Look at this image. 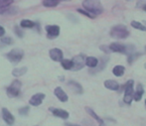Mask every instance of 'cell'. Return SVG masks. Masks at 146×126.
<instances>
[{"mask_svg":"<svg viewBox=\"0 0 146 126\" xmlns=\"http://www.w3.org/2000/svg\"><path fill=\"white\" fill-rule=\"evenodd\" d=\"M21 88H22V82L19 80H15L7 88V95L10 98L17 97L21 94Z\"/></svg>","mask_w":146,"mask_h":126,"instance_id":"obj_6","label":"cell"},{"mask_svg":"<svg viewBox=\"0 0 146 126\" xmlns=\"http://www.w3.org/2000/svg\"><path fill=\"white\" fill-rule=\"evenodd\" d=\"M4 34H5V29L2 26H0V38H2L4 36Z\"/></svg>","mask_w":146,"mask_h":126,"instance_id":"obj_34","label":"cell"},{"mask_svg":"<svg viewBox=\"0 0 146 126\" xmlns=\"http://www.w3.org/2000/svg\"><path fill=\"white\" fill-rule=\"evenodd\" d=\"M49 110L51 111L53 115L55 116L59 117V118H62V119H68L70 116L69 112L65 109H62V108H56V107H50Z\"/></svg>","mask_w":146,"mask_h":126,"instance_id":"obj_9","label":"cell"},{"mask_svg":"<svg viewBox=\"0 0 146 126\" xmlns=\"http://www.w3.org/2000/svg\"><path fill=\"white\" fill-rule=\"evenodd\" d=\"M108 60H110V58H108V56H104V57H102V58H100V63H98V67L94 68V70H92V72L98 73V72H100V71H102L104 69H106V65H108Z\"/></svg>","mask_w":146,"mask_h":126,"instance_id":"obj_16","label":"cell"},{"mask_svg":"<svg viewBox=\"0 0 146 126\" xmlns=\"http://www.w3.org/2000/svg\"><path fill=\"white\" fill-rule=\"evenodd\" d=\"M2 118L5 121L6 124L8 125H13L14 122H15V118H14L13 114L5 107L2 108Z\"/></svg>","mask_w":146,"mask_h":126,"instance_id":"obj_12","label":"cell"},{"mask_svg":"<svg viewBox=\"0 0 146 126\" xmlns=\"http://www.w3.org/2000/svg\"><path fill=\"white\" fill-rule=\"evenodd\" d=\"M130 25L132 28L134 29H137V30H140V31H144L146 32V26L144 24H142L141 22H138V21H135V20H133V21H131Z\"/></svg>","mask_w":146,"mask_h":126,"instance_id":"obj_23","label":"cell"},{"mask_svg":"<svg viewBox=\"0 0 146 126\" xmlns=\"http://www.w3.org/2000/svg\"><path fill=\"white\" fill-rule=\"evenodd\" d=\"M24 57V51L21 50L19 48H15V49H12L10 52H8L6 54V58L7 60L12 63L13 65H17L21 62V60L23 59Z\"/></svg>","mask_w":146,"mask_h":126,"instance_id":"obj_4","label":"cell"},{"mask_svg":"<svg viewBox=\"0 0 146 126\" xmlns=\"http://www.w3.org/2000/svg\"><path fill=\"white\" fill-rule=\"evenodd\" d=\"M29 111H30V107L29 106H23V107H20L18 109V112H19L20 115L22 116H26V115L29 114Z\"/></svg>","mask_w":146,"mask_h":126,"instance_id":"obj_27","label":"cell"},{"mask_svg":"<svg viewBox=\"0 0 146 126\" xmlns=\"http://www.w3.org/2000/svg\"><path fill=\"white\" fill-rule=\"evenodd\" d=\"M142 9H143V10H144V11L146 12V4H144V5H143V6H142Z\"/></svg>","mask_w":146,"mask_h":126,"instance_id":"obj_36","label":"cell"},{"mask_svg":"<svg viewBox=\"0 0 146 126\" xmlns=\"http://www.w3.org/2000/svg\"><path fill=\"white\" fill-rule=\"evenodd\" d=\"M14 33H15V34L17 35V37H19V38H23V37H24L23 31H22V29L20 28V27H18V26L14 27Z\"/></svg>","mask_w":146,"mask_h":126,"instance_id":"obj_31","label":"cell"},{"mask_svg":"<svg viewBox=\"0 0 146 126\" xmlns=\"http://www.w3.org/2000/svg\"><path fill=\"white\" fill-rule=\"evenodd\" d=\"M104 86H106V88H108V90H114V92L119 90V88H120V86L118 84V82L113 80H106V82H104Z\"/></svg>","mask_w":146,"mask_h":126,"instance_id":"obj_15","label":"cell"},{"mask_svg":"<svg viewBox=\"0 0 146 126\" xmlns=\"http://www.w3.org/2000/svg\"><path fill=\"white\" fill-rule=\"evenodd\" d=\"M11 8L9 7H0V15H4V14L9 13V10Z\"/></svg>","mask_w":146,"mask_h":126,"instance_id":"obj_32","label":"cell"},{"mask_svg":"<svg viewBox=\"0 0 146 126\" xmlns=\"http://www.w3.org/2000/svg\"><path fill=\"white\" fill-rule=\"evenodd\" d=\"M49 56L50 58L55 62H62L63 61V58H64V54L63 51L60 50L58 48H54V49H51L49 51Z\"/></svg>","mask_w":146,"mask_h":126,"instance_id":"obj_11","label":"cell"},{"mask_svg":"<svg viewBox=\"0 0 146 126\" xmlns=\"http://www.w3.org/2000/svg\"><path fill=\"white\" fill-rule=\"evenodd\" d=\"M28 69L27 67H22V68H16L12 71V76H15V78H19V76H24L27 73Z\"/></svg>","mask_w":146,"mask_h":126,"instance_id":"obj_20","label":"cell"},{"mask_svg":"<svg viewBox=\"0 0 146 126\" xmlns=\"http://www.w3.org/2000/svg\"><path fill=\"white\" fill-rule=\"evenodd\" d=\"M83 7L84 9L88 10L90 13H92L96 17L100 15L104 11V8H102L100 0H84Z\"/></svg>","mask_w":146,"mask_h":126,"instance_id":"obj_1","label":"cell"},{"mask_svg":"<svg viewBox=\"0 0 146 126\" xmlns=\"http://www.w3.org/2000/svg\"><path fill=\"white\" fill-rule=\"evenodd\" d=\"M85 109H86V111H87V113H88V115H90V116H92V118L94 119V120L98 121V124H100V126H104V121L102 120V119L100 118V117L98 116V115L96 114V113L94 112V111L92 110V108H90V107L87 106Z\"/></svg>","mask_w":146,"mask_h":126,"instance_id":"obj_17","label":"cell"},{"mask_svg":"<svg viewBox=\"0 0 146 126\" xmlns=\"http://www.w3.org/2000/svg\"><path fill=\"white\" fill-rule=\"evenodd\" d=\"M73 61V69L72 71L77 72L82 70L86 66V57L85 55H77L72 59Z\"/></svg>","mask_w":146,"mask_h":126,"instance_id":"obj_7","label":"cell"},{"mask_svg":"<svg viewBox=\"0 0 146 126\" xmlns=\"http://www.w3.org/2000/svg\"><path fill=\"white\" fill-rule=\"evenodd\" d=\"M110 36L113 39H117V40H124L129 36V31L127 30L126 26L119 24V25H115L111 28Z\"/></svg>","mask_w":146,"mask_h":126,"instance_id":"obj_3","label":"cell"},{"mask_svg":"<svg viewBox=\"0 0 146 126\" xmlns=\"http://www.w3.org/2000/svg\"><path fill=\"white\" fill-rule=\"evenodd\" d=\"M37 24L35 22L31 21V20H28V19H24V20H21L20 22V27L21 28H34Z\"/></svg>","mask_w":146,"mask_h":126,"instance_id":"obj_22","label":"cell"},{"mask_svg":"<svg viewBox=\"0 0 146 126\" xmlns=\"http://www.w3.org/2000/svg\"><path fill=\"white\" fill-rule=\"evenodd\" d=\"M61 65H62V67L65 70H67V71L73 69V61H72V60H68V59L63 60V61L61 62Z\"/></svg>","mask_w":146,"mask_h":126,"instance_id":"obj_25","label":"cell"},{"mask_svg":"<svg viewBox=\"0 0 146 126\" xmlns=\"http://www.w3.org/2000/svg\"><path fill=\"white\" fill-rule=\"evenodd\" d=\"M100 49L102 50V52H104V53H106V54H110V46H104V45H102V46H100Z\"/></svg>","mask_w":146,"mask_h":126,"instance_id":"obj_33","label":"cell"},{"mask_svg":"<svg viewBox=\"0 0 146 126\" xmlns=\"http://www.w3.org/2000/svg\"><path fill=\"white\" fill-rule=\"evenodd\" d=\"M100 60H98L96 57H87L86 58V66H88L90 69H94L98 67Z\"/></svg>","mask_w":146,"mask_h":126,"instance_id":"obj_18","label":"cell"},{"mask_svg":"<svg viewBox=\"0 0 146 126\" xmlns=\"http://www.w3.org/2000/svg\"><path fill=\"white\" fill-rule=\"evenodd\" d=\"M48 39H55L60 35V27L57 25H47L45 27Z\"/></svg>","mask_w":146,"mask_h":126,"instance_id":"obj_8","label":"cell"},{"mask_svg":"<svg viewBox=\"0 0 146 126\" xmlns=\"http://www.w3.org/2000/svg\"><path fill=\"white\" fill-rule=\"evenodd\" d=\"M133 84H134V80H129L125 82V84H123L122 86H120L119 92L120 90H124V96H123V102L126 104H130L131 101L134 98V92H133Z\"/></svg>","mask_w":146,"mask_h":126,"instance_id":"obj_2","label":"cell"},{"mask_svg":"<svg viewBox=\"0 0 146 126\" xmlns=\"http://www.w3.org/2000/svg\"><path fill=\"white\" fill-rule=\"evenodd\" d=\"M126 1H130V0H126Z\"/></svg>","mask_w":146,"mask_h":126,"instance_id":"obj_40","label":"cell"},{"mask_svg":"<svg viewBox=\"0 0 146 126\" xmlns=\"http://www.w3.org/2000/svg\"><path fill=\"white\" fill-rule=\"evenodd\" d=\"M110 49L111 52L113 53H121V54H129L132 53V51L134 50V47L132 45H124V44H120V43H112L110 45Z\"/></svg>","mask_w":146,"mask_h":126,"instance_id":"obj_5","label":"cell"},{"mask_svg":"<svg viewBox=\"0 0 146 126\" xmlns=\"http://www.w3.org/2000/svg\"><path fill=\"white\" fill-rule=\"evenodd\" d=\"M125 73V67L123 66H115V67L112 69V74L115 76H122Z\"/></svg>","mask_w":146,"mask_h":126,"instance_id":"obj_21","label":"cell"},{"mask_svg":"<svg viewBox=\"0 0 146 126\" xmlns=\"http://www.w3.org/2000/svg\"><path fill=\"white\" fill-rule=\"evenodd\" d=\"M141 56V53H131L129 54L128 56H127V62H128L129 65H132V63L135 61V60H137L139 57Z\"/></svg>","mask_w":146,"mask_h":126,"instance_id":"obj_26","label":"cell"},{"mask_svg":"<svg viewBox=\"0 0 146 126\" xmlns=\"http://www.w3.org/2000/svg\"><path fill=\"white\" fill-rule=\"evenodd\" d=\"M0 41L3 45H12L14 43V40L11 37H2Z\"/></svg>","mask_w":146,"mask_h":126,"instance_id":"obj_28","label":"cell"},{"mask_svg":"<svg viewBox=\"0 0 146 126\" xmlns=\"http://www.w3.org/2000/svg\"><path fill=\"white\" fill-rule=\"evenodd\" d=\"M45 97H46V95L44 94H42V92H38V94H34L29 99L30 105H32V106H39V105L42 104Z\"/></svg>","mask_w":146,"mask_h":126,"instance_id":"obj_10","label":"cell"},{"mask_svg":"<svg viewBox=\"0 0 146 126\" xmlns=\"http://www.w3.org/2000/svg\"><path fill=\"white\" fill-rule=\"evenodd\" d=\"M59 1H71V0H59Z\"/></svg>","mask_w":146,"mask_h":126,"instance_id":"obj_37","label":"cell"},{"mask_svg":"<svg viewBox=\"0 0 146 126\" xmlns=\"http://www.w3.org/2000/svg\"><path fill=\"white\" fill-rule=\"evenodd\" d=\"M79 13H81V14H83V15H85L86 17H88V18H92V19H94V18H96V16H94L92 13H90V12L88 11V10H86V9H78L77 10Z\"/></svg>","mask_w":146,"mask_h":126,"instance_id":"obj_29","label":"cell"},{"mask_svg":"<svg viewBox=\"0 0 146 126\" xmlns=\"http://www.w3.org/2000/svg\"><path fill=\"white\" fill-rule=\"evenodd\" d=\"M143 94H144V88H143L142 84H137L136 90H135V92H134V98H133V99L135 101H140L143 96Z\"/></svg>","mask_w":146,"mask_h":126,"instance_id":"obj_19","label":"cell"},{"mask_svg":"<svg viewBox=\"0 0 146 126\" xmlns=\"http://www.w3.org/2000/svg\"><path fill=\"white\" fill-rule=\"evenodd\" d=\"M144 68H145V70H146V63H145V65H144Z\"/></svg>","mask_w":146,"mask_h":126,"instance_id":"obj_38","label":"cell"},{"mask_svg":"<svg viewBox=\"0 0 146 126\" xmlns=\"http://www.w3.org/2000/svg\"><path fill=\"white\" fill-rule=\"evenodd\" d=\"M60 3L59 0H43V5L45 7H56Z\"/></svg>","mask_w":146,"mask_h":126,"instance_id":"obj_24","label":"cell"},{"mask_svg":"<svg viewBox=\"0 0 146 126\" xmlns=\"http://www.w3.org/2000/svg\"><path fill=\"white\" fill-rule=\"evenodd\" d=\"M66 126H80V125H76L73 124V123H66Z\"/></svg>","mask_w":146,"mask_h":126,"instance_id":"obj_35","label":"cell"},{"mask_svg":"<svg viewBox=\"0 0 146 126\" xmlns=\"http://www.w3.org/2000/svg\"><path fill=\"white\" fill-rule=\"evenodd\" d=\"M13 2L14 0H0V7H9Z\"/></svg>","mask_w":146,"mask_h":126,"instance_id":"obj_30","label":"cell"},{"mask_svg":"<svg viewBox=\"0 0 146 126\" xmlns=\"http://www.w3.org/2000/svg\"><path fill=\"white\" fill-rule=\"evenodd\" d=\"M54 94L56 95V97L61 101V102H67L69 100V96L66 94V92L61 88V86H57L54 90Z\"/></svg>","mask_w":146,"mask_h":126,"instance_id":"obj_13","label":"cell"},{"mask_svg":"<svg viewBox=\"0 0 146 126\" xmlns=\"http://www.w3.org/2000/svg\"><path fill=\"white\" fill-rule=\"evenodd\" d=\"M145 106H146V99H145Z\"/></svg>","mask_w":146,"mask_h":126,"instance_id":"obj_39","label":"cell"},{"mask_svg":"<svg viewBox=\"0 0 146 126\" xmlns=\"http://www.w3.org/2000/svg\"><path fill=\"white\" fill-rule=\"evenodd\" d=\"M68 86H69V88L77 94H82L84 92L82 84L77 82H75V80H70V82H68Z\"/></svg>","mask_w":146,"mask_h":126,"instance_id":"obj_14","label":"cell"}]
</instances>
